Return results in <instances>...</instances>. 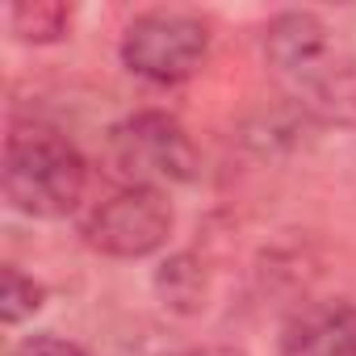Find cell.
<instances>
[{"label": "cell", "mask_w": 356, "mask_h": 356, "mask_svg": "<svg viewBox=\"0 0 356 356\" xmlns=\"http://www.w3.org/2000/svg\"><path fill=\"white\" fill-rule=\"evenodd\" d=\"M113 151H118V163L138 176L134 185H147L143 176L193 181V172H197V151H193L189 134L168 113H138V118L122 122L113 130Z\"/></svg>", "instance_id": "cell-5"}, {"label": "cell", "mask_w": 356, "mask_h": 356, "mask_svg": "<svg viewBox=\"0 0 356 356\" xmlns=\"http://www.w3.org/2000/svg\"><path fill=\"white\" fill-rule=\"evenodd\" d=\"M42 285L38 281H30L22 268H5V285H0V318L5 323H22L26 314H34L38 306H42Z\"/></svg>", "instance_id": "cell-8"}, {"label": "cell", "mask_w": 356, "mask_h": 356, "mask_svg": "<svg viewBox=\"0 0 356 356\" xmlns=\"http://www.w3.org/2000/svg\"><path fill=\"white\" fill-rule=\"evenodd\" d=\"M172 356H243L235 348H189V352H172Z\"/></svg>", "instance_id": "cell-10"}, {"label": "cell", "mask_w": 356, "mask_h": 356, "mask_svg": "<svg viewBox=\"0 0 356 356\" xmlns=\"http://www.w3.org/2000/svg\"><path fill=\"white\" fill-rule=\"evenodd\" d=\"M168 235H172V210L159 197V189H151V185H130V189L113 193L84 222L88 248H97L105 256H122V260L151 256L155 248L168 243Z\"/></svg>", "instance_id": "cell-4"}, {"label": "cell", "mask_w": 356, "mask_h": 356, "mask_svg": "<svg viewBox=\"0 0 356 356\" xmlns=\"http://www.w3.org/2000/svg\"><path fill=\"white\" fill-rule=\"evenodd\" d=\"M13 356H84L76 343L59 339V335H30L13 348Z\"/></svg>", "instance_id": "cell-9"}, {"label": "cell", "mask_w": 356, "mask_h": 356, "mask_svg": "<svg viewBox=\"0 0 356 356\" xmlns=\"http://www.w3.org/2000/svg\"><path fill=\"white\" fill-rule=\"evenodd\" d=\"M285 356H356V310L327 306L306 314L285 335Z\"/></svg>", "instance_id": "cell-6"}, {"label": "cell", "mask_w": 356, "mask_h": 356, "mask_svg": "<svg viewBox=\"0 0 356 356\" xmlns=\"http://www.w3.org/2000/svg\"><path fill=\"white\" fill-rule=\"evenodd\" d=\"M264 51L306 113L331 126H356V55L314 13H281L268 26Z\"/></svg>", "instance_id": "cell-1"}, {"label": "cell", "mask_w": 356, "mask_h": 356, "mask_svg": "<svg viewBox=\"0 0 356 356\" xmlns=\"http://www.w3.org/2000/svg\"><path fill=\"white\" fill-rule=\"evenodd\" d=\"M9 22H13V34L26 38V42H55L67 34V22H72V9L59 5V0H26V5H13L9 9Z\"/></svg>", "instance_id": "cell-7"}, {"label": "cell", "mask_w": 356, "mask_h": 356, "mask_svg": "<svg viewBox=\"0 0 356 356\" xmlns=\"http://www.w3.org/2000/svg\"><path fill=\"white\" fill-rule=\"evenodd\" d=\"M84 155L47 126H17L5 143V197L30 218H63L84 193Z\"/></svg>", "instance_id": "cell-2"}, {"label": "cell", "mask_w": 356, "mask_h": 356, "mask_svg": "<svg viewBox=\"0 0 356 356\" xmlns=\"http://www.w3.org/2000/svg\"><path fill=\"white\" fill-rule=\"evenodd\" d=\"M210 55V30L193 13L155 9L126 26L122 59L134 76L155 84H181L189 80Z\"/></svg>", "instance_id": "cell-3"}]
</instances>
